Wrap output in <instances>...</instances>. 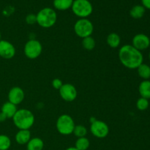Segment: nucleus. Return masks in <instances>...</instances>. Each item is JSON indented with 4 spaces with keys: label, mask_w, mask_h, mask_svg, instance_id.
Instances as JSON below:
<instances>
[{
    "label": "nucleus",
    "mask_w": 150,
    "mask_h": 150,
    "mask_svg": "<svg viewBox=\"0 0 150 150\" xmlns=\"http://www.w3.org/2000/svg\"><path fill=\"white\" fill-rule=\"evenodd\" d=\"M120 62L126 68L130 70L137 69L144 62V56L132 45H124L120 48L118 53Z\"/></svg>",
    "instance_id": "nucleus-1"
},
{
    "label": "nucleus",
    "mask_w": 150,
    "mask_h": 150,
    "mask_svg": "<svg viewBox=\"0 0 150 150\" xmlns=\"http://www.w3.org/2000/svg\"><path fill=\"white\" fill-rule=\"evenodd\" d=\"M13 122L18 130H29L35 123V115L33 113L26 108L17 110L13 116Z\"/></svg>",
    "instance_id": "nucleus-2"
},
{
    "label": "nucleus",
    "mask_w": 150,
    "mask_h": 150,
    "mask_svg": "<svg viewBox=\"0 0 150 150\" xmlns=\"http://www.w3.org/2000/svg\"><path fill=\"white\" fill-rule=\"evenodd\" d=\"M37 23L44 29H48L55 25L57 21V13L51 7H44L36 14Z\"/></svg>",
    "instance_id": "nucleus-3"
},
{
    "label": "nucleus",
    "mask_w": 150,
    "mask_h": 150,
    "mask_svg": "<svg viewBox=\"0 0 150 150\" xmlns=\"http://www.w3.org/2000/svg\"><path fill=\"white\" fill-rule=\"evenodd\" d=\"M71 10L79 18H87L93 12V6L89 0H74Z\"/></svg>",
    "instance_id": "nucleus-4"
},
{
    "label": "nucleus",
    "mask_w": 150,
    "mask_h": 150,
    "mask_svg": "<svg viewBox=\"0 0 150 150\" xmlns=\"http://www.w3.org/2000/svg\"><path fill=\"white\" fill-rule=\"evenodd\" d=\"M75 126L76 125L73 117L67 114L60 115L56 122L57 131L63 136H69L73 134Z\"/></svg>",
    "instance_id": "nucleus-5"
},
{
    "label": "nucleus",
    "mask_w": 150,
    "mask_h": 150,
    "mask_svg": "<svg viewBox=\"0 0 150 150\" xmlns=\"http://www.w3.org/2000/svg\"><path fill=\"white\" fill-rule=\"evenodd\" d=\"M74 32L78 37L82 39L92 36L94 32L93 23L88 18H79L74 24Z\"/></svg>",
    "instance_id": "nucleus-6"
},
{
    "label": "nucleus",
    "mask_w": 150,
    "mask_h": 150,
    "mask_svg": "<svg viewBox=\"0 0 150 150\" xmlns=\"http://www.w3.org/2000/svg\"><path fill=\"white\" fill-rule=\"evenodd\" d=\"M42 45L40 41L36 39H30L26 42L23 48L25 56L29 59H36L41 55Z\"/></svg>",
    "instance_id": "nucleus-7"
},
{
    "label": "nucleus",
    "mask_w": 150,
    "mask_h": 150,
    "mask_svg": "<svg viewBox=\"0 0 150 150\" xmlns=\"http://www.w3.org/2000/svg\"><path fill=\"white\" fill-rule=\"evenodd\" d=\"M110 129L108 125L102 120H95L90 125V132L98 139H104L109 134Z\"/></svg>",
    "instance_id": "nucleus-8"
},
{
    "label": "nucleus",
    "mask_w": 150,
    "mask_h": 150,
    "mask_svg": "<svg viewBox=\"0 0 150 150\" xmlns=\"http://www.w3.org/2000/svg\"><path fill=\"white\" fill-rule=\"evenodd\" d=\"M59 92L62 99L66 102H73L77 98V89L71 83H63Z\"/></svg>",
    "instance_id": "nucleus-9"
},
{
    "label": "nucleus",
    "mask_w": 150,
    "mask_h": 150,
    "mask_svg": "<svg viewBox=\"0 0 150 150\" xmlns=\"http://www.w3.org/2000/svg\"><path fill=\"white\" fill-rule=\"evenodd\" d=\"M16 49L13 43L6 40H0V57L4 59H11L16 56Z\"/></svg>",
    "instance_id": "nucleus-10"
},
{
    "label": "nucleus",
    "mask_w": 150,
    "mask_h": 150,
    "mask_svg": "<svg viewBox=\"0 0 150 150\" xmlns=\"http://www.w3.org/2000/svg\"><path fill=\"white\" fill-rule=\"evenodd\" d=\"M132 45L140 51L147 49L150 46L149 38L145 34H137L132 40Z\"/></svg>",
    "instance_id": "nucleus-11"
},
{
    "label": "nucleus",
    "mask_w": 150,
    "mask_h": 150,
    "mask_svg": "<svg viewBox=\"0 0 150 150\" xmlns=\"http://www.w3.org/2000/svg\"><path fill=\"white\" fill-rule=\"evenodd\" d=\"M7 98H8L9 102L17 105L23 102L25 98V94L23 89L21 87L13 86L9 91Z\"/></svg>",
    "instance_id": "nucleus-12"
},
{
    "label": "nucleus",
    "mask_w": 150,
    "mask_h": 150,
    "mask_svg": "<svg viewBox=\"0 0 150 150\" xmlns=\"http://www.w3.org/2000/svg\"><path fill=\"white\" fill-rule=\"evenodd\" d=\"M31 139V132L29 130H19L15 136L16 142L20 145L26 144Z\"/></svg>",
    "instance_id": "nucleus-13"
},
{
    "label": "nucleus",
    "mask_w": 150,
    "mask_h": 150,
    "mask_svg": "<svg viewBox=\"0 0 150 150\" xmlns=\"http://www.w3.org/2000/svg\"><path fill=\"white\" fill-rule=\"evenodd\" d=\"M17 110V105L7 101V102L4 103L1 106V112L3 113L7 117V119H12L16 113Z\"/></svg>",
    "instance_id": "nucleus-14"
},
{
    "label": "nucleus",
    "mask_w": 150,
    "mask_h": 150,
    "mask_svg": "<svg viewBox=\"0 0 150 150\" xmlns=\"http://www.w3.org/2000/svg\"><path fill=\"white\" fill-rule=\"evenodd\" d=\"M106 42L110 48H117L121 44V38L116 32H111L107 36Z\"/></svg>",
    "instance_id": "nucleus-15"
},
{
    "label": "nucleus",
    "mask_w": 150,
    "mask_h": 150,
    "mask_svg": "<svg viewBox=\"0 0 150 150\" xmlns=\"http://www.w3.org/2000/svg\"><path fill=\"white\" fill-rule=\"evenodd\" d=\"M43 148L44 142L40 138H32L26 144V149L27 150H42Z\"/></svg>",
    "instance_id": "nucleus-16"
},
{
    "label": "nucleus",
    "mask_w": 150,
    "mask_h": 150,
    "mask_svg": "<svg viewBox=\"0 0 150 150\" xmlns=\"http://www.w3.org/2000/svg\"><path fill=\"white\" fill-rule=\"evenodd\" d=\"M74 0H54L53 5L54 8L60 11H64L68 9H71Z\"/></svg>",
    "instance_id": "nucleus-17"
},
{
    "label": "nucleus",
    "mask_w": 150,
    "mask_h": 150,
    "mask_svg": "<svg viewBox=\"0 0 150 150\" xmlns=\"http://www.w3.org/2000/svg\"><path fill=\"white\" fill-rule=\"evenodd\" d=\"M139 92L141 97L146 99H150V81L144 80L139 84Z\"/></svg>",
    "instance_id": "nucleus-18"
},
{
    "label": "nucleus",
    "mask_w": 150,
    "mask_h": 150,
    "mask_svg": "<svg viewBox=\"0 0 150 150\" xmlns=\"http://www.w3.org/2000/svg\"><path fill=\"white\" fill-rule=\"evenodd\" d=\"M146 9L142 4H136L133 6L130 10V16L134 19H140L144 16Z\"/></svg>",
    "instance_id": "nucleus-19"
},
{
    "label": "nucleus",
    "mask_w": 150,
    "mask_h": 150,
    "mask_svg": "<svg viewBox=\"0 0 150 150\" xmlns=\"http://www.w3.org/2000/svg\"><path fill=\"white\" fill-rule=\"evenodd\" d=\"M138 74L144 80H149L150 79V66L142 63L137 68Z\"/></svg>",
    "instance_id": "nucleus-20"
},
{
    "label": "nucleus",
    "mask_w": 150,
    "mask_h": 150,
    "mask_svg": "<svg viewBox=\"0 0 150 150\" xmlns=\"http://www.w3.org/2000/svg\"><path fill=\"white\" fill-rule=\"evenodd\" d=\"M89 146H90V142L86 137L78 138L75 144V147L78 150H87Z\"/></svg>",
    "instance_id": "nucleus-21"
},
{
    "label": "nucleus",
    "mask_w": 150,
    "mask_h": 150,
    "mask_svg": "<svg viewBox=\"0 0 150 150\" xmlns=\"http://www.w3.org/2000/svg\"><path fill=\"white\" fill-rule=\"evenodd\" d=\"M82 46L84 49L87 51H92L96 46V42L95 40L92 36L86 37V38L82 39Z\"/></svg>",
    "instance_id": "nucleus-22"
},
{
    "label": "nucleus",
    "mask_w": 150,
    "mask_h": 150,
    "mask_svg": "<svg viewBox=\"0 0 150 150\" xmlns=\"http://www.w3.org/2000/svg\"><path fill=\"white\" fill-rule=\"evenodd\" d=\"M11 146V140L4 134L0 135V150H8Z\"/></svg>",
    "instance_id": "nucleus-23"
},
{
    "label": "nucleus",
    "mask_w": 150,
    "mask_h": 150,
    "mask_svg": "<svg viewBox=\"0 0 150 150\" xmlns=\"http://www.w3.org/2000/svg\"><path fill=\"white\" fill-rule=\"evenodd\" d=\"M73 133L77 138L86 137V134H87V129H86V127L84 125H78L75 126Z\"/></svg>",
    "instance_id": "nucleus-24"
},
{
    "label": "nucleus",
    "mask_w": 150,
    "mask_h": 150,
    "mask_svg": "<svg viewBox=\"0 0 150 150\" xmlns=\"http://www.w3.org/2000/svg\"><path fill=\"white\" fill-rule=\"evenodd\" d=\"M149 105V100L146 99V98H144L141 97L140 98L138 99V100L136 101V108L139 110V111H145L148 108Z\"/></svg>",
    "instance_id": "nucleus-25"
},
{
    "label": "nucleus",
    "mask_w": 150,
    "mask_h": 150,
    "mask_svg": "<svg viewBox=\"0 0 150 150\" xmlns=\"http://www.w3.org/2000/svg\"><path fill=\"white\" fill-rule=\"evenodd\" d=\"M25 21H26V23L27 24L32 25L35 24V23H37V16L35 14H32V13H30V14H28L27 16L25 18Z\"/></svg>",
    "instance_id": "nucleus-26"
},
{
    "label": "nucleus",
    "mask_w": 150,
    "mask_h": 150,
    "mask_svg": "<svg viewBox=\"0 0 150 150\" xmlns=\"http://www.w3.org/2000/svg\"><path fill=\"white\" fill-rule=\"evenodd\" d=\"M63 82L61 79H54V80L52 81V86L55 89H57V90H59L60 88L62 86Z\"/></svg>",
    "instance_id": "nucleus-27"
},
{
    "label": "nucleus",
    "mask_w": 150,
    "mask_h": 150,
    "mask_svg": "<svg viewBox=\"0 0 150 150\" xmlns=\"http://www.w3.org/2000/svg\"><path fill=\"white\" fill-rule=\"evenodd\" d=\"M142 4L145 9L150 10V0H142Z\"/></svg>",
    "instance_id": "nucleus-28"
},
{
    "label": "nucleus",
    "mask_w": 150,
    "mask_h": 150,
    "mask_svg": "<svg viewBox=\"0 0 150 150\" xmlns=\"http://www.w3.org/2000/svg\"><path fill=\"white\" fill-rule=\"evenodd\" d=\"M7 119V117H6L3 113L0 112V122H3L5 121Z\"/></svg>",
    "instance_id": "nucleus-29"
},
{
    "label": "nucleus",
    "mask_w": 150,
    "mask_h": 150,
    "mask_svg": "<svg viewBox=\"0 0 150 150\" xmlns=\"http://www.w3.org/2000/svg\"><path fill=\"white\" fill-rule=\"evenodd\" d=\"M98 120V119H97V118H95V117H91L90 119H89V122H90V124H91V123L94 122H95V120Z\"/></svg>",
    "instance_id": "nucleus-30"
},
{
    "label": "nucleus",
    "mask_w": 150,
    "mask_h": 150,
    "mask_svg": "<svg viewBox=\"0 0 150 150\" xmlns=\"http://www.w3.org/2000/svg\"><path fill=\"white\" fill-rule=\"evenodd\" d=\"M65 150H78V149H76V148L75 147V146H71V147L67 148V149H66Z\"/></svg>",
    "instance_id": "nucleus-31"
},
{
    "label": "nucleus",
    "mask_w": 150,
    "mask_h": 150,
    "mask_svg": "<svg viewBox=\"0 0 150 150\" xmlns=\"http://www.w3.org/2000/svg\"><path fill=\"white\" fill-rule=\"evenodd\" d=\"M1 40V32H0V40Z\"/></svg>",
    "instance_id": "nucleus-32"
},
{
    "label": "nucleus",
    "mask_w": 150,
    "mask_h": 150,
    "mask_svg": "<svg viewBox=\"0 0 150 150\" xmlns=\"http://www.w3.org/2000/svg\"><path fill=\"white\" fill-rule=\"evenodd\" d=\"M149 60H150V52H149Z\"/></svg>",
    "instance_id": "nucleus-33"
}]
</instances>
